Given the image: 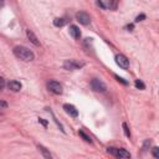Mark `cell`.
<instances>
[{
  "label": "cell",
  "instance_id": "16",
  "mask_svg": "<svg viewBox=\"0 0 159 159\" xmlns=\"http://www.w3.org/2000/svg\"><path fill=\"white\" fill-rule=\"evenodd\" d=\"M134 85H135V87L139 88V90H144V88H145V85L140 81V80H137V81L134 82Z\"/></svg>",
  "mask_w": 159,
  "mask_h": 159
},
{
  "label": "cell",
  "instance_id": "14",
  "mask_svg": "<svg viewBox=\"0 0 159 159\" xmlns=\"http://www.w3.org/2000/svg\"><path fill=\"white\" fill-rule=\"evenodd\" d=\"M6 110H8V103H6L5 101H2V100H0V114H3Z\"/></svg>",
  "mask_w": 159,
  "mask_h": 159
},
{
  "label": "cell",
  "instance_id": "8",
  "mask_svg": "<svg viewBox=\"0 0 159 159\" xmlns=\"http://www.w3.org/2000/svg\"><path fill=\"white\" fill-rule=\"evenodd\" d=\"M63 110H65V112H66L67 114H70V116L73 117V118H76V117L78 116V111H77L76 107L72 106V105H68V103L63 105Z\"/></svg>",
  "mask_w": 159,
  "mask_h": 159
},
{
  "label": "cell",
  "instance_id": "18",
  "mask_svg": "<svg viewBox=\"0 0 159 159\" xmlns=\"http://www.w3.org/2000/svg\"><path fill=\"white\" fill-rule=\"evenodd\" d=\"M152 153H153V157L154 158H159V148L158 147H154L153 150H152Z\"/></svg>",
  "mask_w": 159,
  "mask_h": 159
},
{
  "label": "cell",
  "instance_id": "2",
  "mask_svg": "<svg viewBox=\"0 0 159 159\" xmlns=\"http://www.w3.org/2000/svg\"><path fill=\"white\" fill-rule=\"evenodd\" d=\"M107 152L117 158H131V154L124 149H117V148L110 147V148H107Z\"/></svg>",
  "mask_w": 159,
  "mask_h": 159
},
{
  "label": "cell",
  "instance_id": "9",
  "mask_svg": "<svg viewBox=\"0 0 159 159\" xmlns=\"http://www.w3.org/2000/svg\"><path fill=\"white\" fill-rule=\"evenodd\" d=\"M70 34H71V36H72L73 39H76V40H78L80 37H81V31H80V29H78L76 25H71V26H70Z\"/></svg>",
  "mask_w": 159,
  "mask_h": 159
},
{
  "label": "cell",
  "instance_id": "10",
  "mask_svg": "<svg viewBox=\"0 0 159 159\" xmlns=\"http://www.w3.org/2000/svg\"><path fill=\"white\" fill-rule=\"evenodd\" d=\"M8 88L10 91H13V92H19L21 90V84L18 82V81H10L8 84Z\"/></svg>",
  "mask_w": 159,
  "mask_h": 159
},
{
  "label": "cell",
  "instance_id": "5",
  "mask_svg": "<svg viewBox=\"0 0 159 159\" xmlns=\"http://www.w3.org/2000/svg\"><path fill=\"white\" fill-rule=\"evenodd\" d=\"M47 88L54 95H61L62 93V86L58 82H56V81H50L47 84Z\"/></svg>",
  "mask_w": 159,
  "mask_h": 159
},
{
  "label": "cell",
  "instance_id": "20",
  "mask_svg": "<svg viewBox=\"0 0 159 159\" xmlns=\"http://www.w3.org/2000/svg\"><path fill=\"white\" fill-rule=\"evenodd\" d=\"M145 19V15L144 14H140V15H138L137 18H135V23H139V21H143Z\"/></svg>",
  "mask_w": 159,
  "mask_h": 159
},
{
  "label": "cell",
  "instance_id": "6",
  "mask_svg": "<svg viewBox=\"0 0 159 159\" xmlns=\"http://www.w3.org/2000/svg\"><path fill=\"white\" fill-rule=\"evenodd\" d=\"M76 19H77V21H78L80 24H82V25H88V24L91 23L90 15H88L87 13H85V11L77 13V14H76Z\"/></svg>",
  "mask_w": 159,
  "mask_h": 159
},
{
  "label": "cell",
  "instance_id": "15",
  "mask_svg": "<svg viewBox=\"0 0 159 159\" xmlns=\"http://www.w3.org/2000/svg\"><path fill=\"white\" fill-rule=\"evenodd\" d=\"M39 149H40V152L44 154V157H45V158H51V154H50V153L46 150V148H45V147L39 145Z\"/></svg>",
  "mask_w": 159,
  "mask_h": 159
},
{
  "label": "cell",
  "instance_id": "17",
  "mask_svg": "<svg viewBox=\"0 0 159 159\" xmlns=\"http://www.w3.org/2000/svg\"><path fill=\"white\" fill-rule=\"evenodd\" d=\"M123 126V131H124V134H126V137H131V132H129V128H128V124L127 123H123L122 124Z\"/></svg>",
  "mask_w": 159,
  "mask_h": 159
},
{
  "label": "cell",
  "instance_id": "19",
  "mask_svg": "<svg viewBox=\"0 0 159 159\" xmlns=\"http://www.w3.org/2000/svg\"><path fill=\"white\" fill-rule=\"evenodd\" d=\"M149 147H150V140H149V139H145V142H144V144H143V150H147Z\"/></svg>",
  "mask_w": 159,
  "mask_h": 159
},
{
  "label": "cell",
  "instance_id": "22",
  "mask_svg": "<svg viewBox=\"0 0 159 159\" xmlns=\"http://www.w3.org/2000/svg\"><path fill=\"white\" fill-rule=\"evenodd\" d=\"M5 87V80L3 77H0V90H3Z\"/></svg>",
  "mask_w": 159,
  "mask_h": 159
},
{
  "label": "cell",
  "instance_id": "25",
  "mask_svg": "<svg viewBox=\"0 0 159 159\" xmlns=\"http://www.w3.org/2000/svg\"><path fill=\"white\" fill-rule=\"evenodd\" d=\"M4 4H5V3H4V0H0V9L4 6Z\"/></svg>",
  "mask_w": 159,
  "mask_h": 159
},
{
  "label": "cell",
  "instance_id": "11",
  "mask_svg": "<svg viewBox=\"0 0 159 159\" xmlns=\"http://www.w3.org/2000/svg\"><path fill=\"white\" fill-rule=\"evenodd\" d=\"M26 35H28V37H29V40L35 45V46H40V41L37 40V37H36V35L31 31V30H26Z\"/></svg>",
  "mask_w": 159,
  "mask_h": 159
},
{
  "label": "cell",
  "instance_id": "7",
  "mask_svg": "<svg viewBox=\"0 0 159 159\" xmlns=\"http://www.w3.org/2000/svg\"><path fill=\"white\" fill-rule=\"evenodd\" d=\"M116 62H117V65L119 67H122L124 70H127L129 67V60L124 55H117L116 56Z\"/></svg>",
  "mask_w": 159,
  "mask_h": 159
},
{
  "label": "cell",
  "instance_id": "3",
  "mask_svg": "<svg viewBox=\"0 0 159 159\" xmlns=\"http://www.w3.org/2000/svg\"><path fill=\"white\" fill-rule=\"evenodd\" d=\"M91 87H92V90L96 91V92H105V91L107 90L106 85L101 81V80H98V78H93V80H92Z\"/></svg>",
  "mask_w": 159,
  "mask_h": 159
},
{
  "label": "cell",
  "instance_id": "1",
  "mask_svg": "<svg viewBox=\"0 0 159 159\" xmlns=\"http://www.w3.org/2000/svg\"><path fill=\"white\" fill-rule=\"evenodd\" d=\"M14 54H15L16 57H19L20 60L26 61V62L32 61L34 57H35L34 52L31 50H29L28 47H25V46H16V47H14Z\"/></svg>",
  "mask_w": 159,
  "mask_h": 159
},
{
  "label": "cell",
  "instance_id": "23",
  "mask_svg": "<svg viewBox=\"0 0 159 159\" xmlns=\"http://www.w3.org/2000/svg\"><path fill=\"white\" fill-rule=\"evenodd\" d=\"M39 123H41L44 127H47V122L45 119H42V118H39Z\"/></svg>",
  "mask_w": 159,
  "mask_h": 159
},
{
  "label": "cell",
  "instance_id": "13",
  "mask_svg": "<svg viewBox=\"0 0 159 159\" xmlns=\"http://www.w3.org/2000/svg\"><path fill=\"white\" fill-rule=\"evenodd\" d=\"M78 133H80V135H81V137L84 138V140H85V142H87V143H92V139H91V137H90V135H87V134H86L84 131H80Z\"/></svg>",
  "mask_w": 159,
  "mask_h": 159
},
{
  "label": "cell",
  "instance_id": "12",
  "mask_svg": "<svg viewBox=\"0 0 159 159\" xmlns=\"http://www.w3.org/2000/svg\"><path fill=\"white\" fill-rule=\"evenodd\" d=\"M65 23H66V20H65V19H62V18H56V19L54 20V25H55V26H57V28L63 26V25H65Z\"/></svg>",
  "mask_w": 159,
  "mask_h": 159
},
{
  "label": "cell",
  "instance_id": "4",
  "mask_svg": "<svg viewBox=\"0 0 159 159\" xmlns=\"http://www.w3.org/2000/svg\"><path fill=\"white\" fill-rule=\"evenodd\" d=\"M81 67H82V63H80V62H77L75 60H67L63 63V68L68 70V71H75V70H78Z\"/></svg>",
  "mask_w": 159,
  "mask_h": 159
},
{
  "label": "cell",
  "instance_id": "24",
  "mask_svg": "<svg viewBox=\"0 0 159 159\" xmlns=\"http://www.w3.org/2000/svg\"><path fill=\"white\" fill-rule=\"evenodd\" d=\"M126 29H127L128 31H133V29H134V25H133V24H129V25H127V26H126Z\"/></svg>",
  "mask_w": 159,
  "mask_h": 159
},
{
  "label": "cell",
  "instance_id": "21",
  "mask_svg": "<svg viewBox=\"0 0 159 159\" xmlns=\"http://www.w3.org/2000/svg\"><path fill=\"white\" fill-rule=\"evenodd\" d=\"M114 77H116V80H117V81H118V82H122V84H123V85H127V84H128V82H127V81H124V80H123V78H122V77H119V76H117V75H116V76H114Z\"/></svg>",
  "mask_w": 159,
  "mask_h": 159
}]
</instances>
